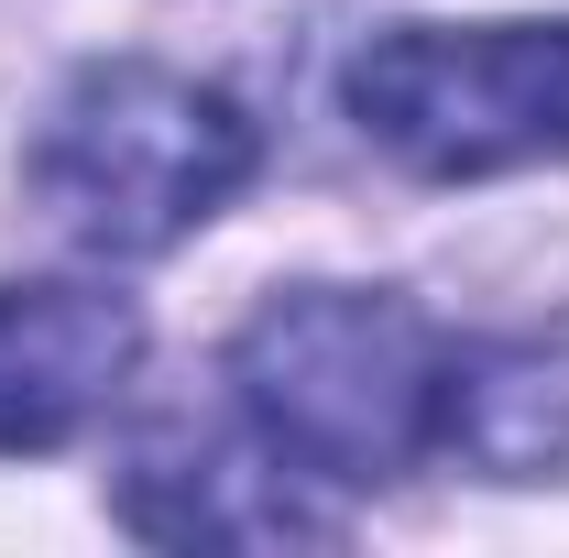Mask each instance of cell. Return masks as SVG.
Wrapping results in <instances>:
<instances>
[{"instance_id":"6da1fadb","label":"cell","mask_w":569,"mask_h":558,"mask_svg":"<svg viewBox=\"0 0 569 558\" xmlns=\"http://www.w3.org/2000/svg\"><path fill=\"white\" fill-rule=\"evenodd\" d=\"M252 153L263 142H252V110L230 88L110 56V67L67 77V99L44 110V132L22 153V187L77 252L132 263V252H164L230 209L252 187Z\"/></svg>"},{"instance_id":"7a4b0ae2","label":"cell","mask_w":569,"mask_h":558,"mask_svg":"<svg viewBox=\"0 0 569 558\" xmlns=\"http://www.w3.org/2000/svg\"><path fill=\"white\" fill-rule=\"evenodd\" d=\"M438 372H449V340L406 296H361V285L263 296L252 329L230 340L241 417L307 482H395L406 460H427L438 449Z\"/></svg>"},{"instance_id":"3957f363","label":"cell","mask_w":569,"mask_h":558,"mask_svg":"<svg viewBox=\"0 0 569 558\" xmlns=\"http://www.w3.org/2000/svg\"><path fill=\"white\" fill-rule=\"evenodd\" d=\"M351 121L417 176H503L569 153V22H406L340 77Z\"/></svg>"},{"instance_id":"277c9868","label":"cell","mask_w":569,"mask_h":558,"mask_svg":"<svg viewBox=\"0 0 569 558\" xmlns=\"http://www.w3.org/2000/svg\"><path fill=\"white\" fill-rule=\"evenodd\" d=\"M142 361V318L99 285H0V449H67Z\"/></svg>"},{"instance_id":"5b68a950","label":"cell","mask_w":569,"mask_h":558,"mask_svg":"<svg viewBox=\"0 0 569 558\" xmlns=\"http://www.w3.org/2000/svg\"><path fill=\"white\" fill-rule=\"evenodd\" d=\"M438 449L482 460L493 482L569 471V340H471L438 372Z\"/></svg>"},{"instance_id":"8992f818","label":"cell","mask_w":569,"mask_h":558,"mask_svg":"<svg viewBox=\"0 0 569 558\" xmlns=\"http://www.w3.org/2000/svg\"><path fill=\"white\" fill-rule=\"evenodd\" d=\"M121 515L142 537H164V548H296V537H340L307 492L284 482L274 449L263 460H230V449L176 460V449H153L121 482Z\"/></svg>"}]
</instances>
